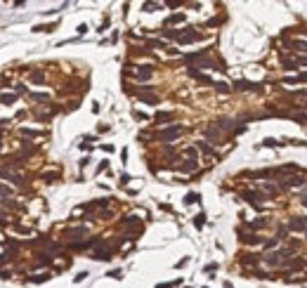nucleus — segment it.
Instances as JSON below:
<instances>
[{
	"label": "nucleus",
	"instance_id": "obj_1",
	"mask_svg": "<svg viewBox=\"0 0 307 288\" xmlns=\"http://www.w3.org/2000/svg\"><path fill=\"white\" fill-rule=\"evenodd\" d=\"M182 132H184V128H182V125H170V128L161 130V132H158V137L168 142V139H175V137H180Z\"/></svg>",
	"mask_w": 307,
	"mask_h": 288
},
{
	"label": "nucleus",
	"instance_id": "obj_2",
	"mask_svg": "<svg viewBox=\"0 0 307 288\" xmlns=\"http://www.w3.org/2000/svg\"><path fill=\"white\" fill-rule=\"evenodd\" d=\"M151 76H154V69H151V66H137L135 69V78L137 80H149Z\"/></svg>",
	"mask_w": 307,
	"mask_h": 288
},
{
	"label": "nucleus",
	"instance_id": "obj_3",
	"mask_svg": "<svg viewBox=\"0 0 307 288\" xmlns=\"http://www.w3.org/2000/svg\"><path fill=\"white\" fill-rule=\"evenodd\" d=\"M172 118H175V113H172V111H158L154 121H156V123H168V121H172Z\"/></svg>",
	"mask_w": 307,
	"mask_h": 288
},
{
	"label": "nucleus",
	"instance_id": "obj_4",
	"mask_svg": "<svg viewBox=\"0 0 307 288\" xmlns=\"http://www.w3.org/2000/svg\"><path fill=\"white\" fill-rule=\"evenodd\" d=\"M17 99H19V95H17V92H10V95H0V104H7V107H10V104H14Z\"/></svg>",
	"mask_w": 307,
	"mask_h": 288
},
{
	"label": "nucleus",
	"instance_id": "obj_5",
	"mask_svg": "<svg viewBox=\"0 0 307 288\" xmlns=\"http://www.w3.org/2000/svg\"><path fill=\"white\" fill-rule=\"evenodd\" d=\"M28 78H31V83H45V71H33L31 76H28Z\"/></svg>",
	"mask_w": 307,
	"mask_h": 288
},
{
	"label": "nucleus",
	"instance_id": "obj_6",
	"mask_svg": "<svg viewBox=\"0 0 307 288\" xmlns=\"http://www.w3.org/2000/svg\"><path fill=\"white\" fill-rule=\"evenodd\" d=\"M31 99H36V102H47L50 95H47V92H31Z\"/></svg>",
	"mask_w": 307,
	"mask_h": 288
},
{
	"label": "nucleus",
	"instance_id": "obj_7",
	"mask_svg": "<svg viewBox=\"0 0 307 288\" xmlns=\"http://www.w3.org/2000/svg\"><path fill=\"white\" fill-rule=\"evenodd\" d=\"M203 224H205V215L201 213V215H196V217H194V227H199V229H201Z\"/></svg>",
	"mask_w": 307,
	"mask_h": 288
},
{
	"label": "nucleus",
	"instance_id": "obj_8",
	"mask_svg": "<svg viewBox=\"0 0 307 288\" xmlns=\"http://www.w3.org/2000/svg\"><path fill=\"white\" fill-rule=\"evenodd\" d=\"M180 22H184V17H182V14H172L166 24H180Z\"/></svg>",
	"mask_w": 307,
	"mask_h": 288
},
{
	"label": "nucleus",
	"instance_id": "obj_9",
	"mask_svg": "<svg viewBox=\"0 0 307 288\" xmlns=\"http://www.w3.org/2000/svg\"><path fill=\"white\" fill-rule=\"evenodd\" d=\"M194 201H199V196H196V194H187V198H184V203H194Z\"/></svg>",
	"mask_w": 307,
	"mask_h": 288
},
{
	"label": "nucleus",
	"instance_id": "obj_10",
	"mask_svg": "<svg viewBox=\"0 0 307 288\" xmlns=\"http://www.w3.org/2000/svg\"><path fill=\"white\" fill-rule=\"evenodd\" d=\"M180 281H170V283H161V286H156V288H175Z\"/></svg>",
	"mask_w": 307,
	"mask_h": 288
},
{
	"label": "nucleus",
	"instance_id": "obj_11",
	"mask_svg": "<svg viewBox=\"0 0 307 288\" xmlns=\"http://www.w3.org/2000/svg\"><path fill=\"white\" fill-rule=\"evenodd\" d=\"M2 78H5V76H0V83H2ZM0 87H2V85H0Z\"/></svg>",
	"mask_w": 307,
	"mask_h": 288
}]
</instances>
